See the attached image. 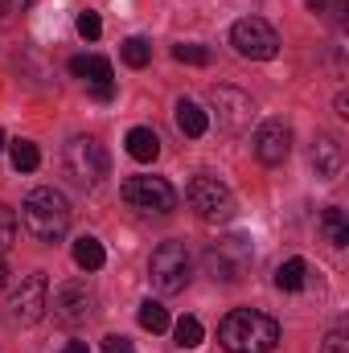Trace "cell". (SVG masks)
I'll list each match as a JSON object with an SVG mask.
<instances>
[{"label":"cell","instance_id":"836d02e7","mask_svg":"<svg viewBox=\"0 0 349 353\" xmlns=\"http://www.w3.org/2000/svg\"><path fill=\"white\" fill-rule=\"evenodd\" d=\"M321 4H325V0H308V8H312V12H317V8H321Z\"/></svg>","mask_w":349,"mask_h":353},{"label":"cell","instance_id":"f1b7e54d","mask_svg":"<svg viewBox=\"0 0 349 353\" xmlns=\"http://www.w3.org/2000/svg\"><path fill=\"white\" fill-rule=\"evenodd\" d=\"M25 8H33V0H0V17H17Z\"/></svg>","mask_w":349,"mask_h":353},{"label":"cell","instance_id":"7c38bea8","mask_svg":"<svg viewBox=\"0 0 349 353\" xmlns=\"http://www.w3.org/2000/svg\"><path fill=\"white\" fill-rule=\"evenodd\" d=\"M292 152V128L283 119H263L255 128V157L263 165H283Z\"/></svg>","mask_w":349,"mask_h":353},{"label":"cell","instance_id":"484cf974","mask_svg":"<svg viewBox=\"0 0 349 353\" xmlns=\"http://www.w3.org/2000/svg\"><path fill=\"white\" fill-rule=\"evenodd\" d=\"M74 25H79V37H87V41H99V33H103V21H99L94 8H83Z\"/></svg>","mask_w":349,"mask_h":353},{"label":"cell","instance_id":"4dcf8cb0","mask_svg":"<svg viewBox=\"0 0 349 353\" xmlns=\"http://www.w3.org/2000/svg\"><path fill=\"white\" fill-rule=\"evenodd\" d=\"M337 115H346L349 119V94H337Z\"/></svg>","mask_w":349,"mask_h":353},{"label":"cell","instance_id":"8992f818","mask_svg":"<svg viewBox=\"0 0 349 353\" xmlns=\"http://www.w3.org/2000/svg\"><path fill=\"white\" fill-rule=\"evenodd\" d=\"M148 279L165 296L185 292V283H189V251H185V243H161L152 251V259H148Z\"/></svg>","mask_w":349,"mask_h":353},{"label":"cell","instance_id":"e575fe53","mask_svg":"<svg viewBox=\"0 0 349 353\" xmlns=\"http://www.w3.org/2000/svg\"><path fill=\"white\" fill-rule=\"evenodd\" d=\"M0 152H4V132H0Z\"/></svg>","mask_w":349,"mask_h":353},{"label":"cell","instance_id":"d4e9b609","mask_svg":"<svg viewBox=\"0 0 349 353\" xmlns=\"http://www.w3.org/2000/svg\"><path fill=\"white\" fill-rule=\"evenodd\" d=\"M173 58L177 62H185V66H210L214 54H210L206 46H193V41H189V46H173Z\"/></svg>","mask_w":349,"mask_h":353},{"label":"cell","instance_id":"ac0fdd59","mask_svg":"<svg viewBox=\"0 0 349 353\" xmlns=\"http://www.w3.org/2000/svg\"><path fill=\"white\" fill-rule=\"evenodd\" d=\"M308 283V263L304 259H288V263L275 267V288L279 292H300Z\"/></svg>","mask_w":349,"mask_h":353},{"label":"cell","instance_id":"9c48e42d","mask_svg":"<svg viewBox=\"0 0 349 353\" xmlns=\"http://www.w3.org/2000/svg\"><path fill=\"white\" fill-rule=\"evenodd\" d=\"M230 46L243 54V58H251V62H271L275 54H279V33L259 21V17H243V21H235V29H230Z\"/></svg>","mask_w":349,"mask_h":353},{"label":"cell","instance_id":"d6a6232c","mask_svg":"<svg viewBox=\"0 0 349 353\" xmlns=\"http://www.w3.org/2000/svg\"><path fill=\"white\" fill-rule=\"evenodd\" d=\"M4 283H8V267H4V259H0V292H4Z\"/></svg>","mask_w":349,"mask_h":353},{"label":"cell","instance_id":"5bb4252c","mask_svg":"<svg viewBox=\"0 0 349 353\" xmlns=\"http://www.w3.org/2000/svg\"><path fill=\"white\" fill-rule=\"evenodd\" d=\"M173 119H177V128H181V136H189V140L206 136V128H210V115H206L193 99H177Z\"/></svg>","mask_w":349,"mask_h":353},{"label":"cell","instance_id":"44dd1931","mask_svg":"<svg viewBox=\"0 0 349 353\" xmlns=\"http://www.w3.org/2000/svg\"><path fill=\"white\" fill-rule=\"evenodd\" d=\"M173 337H177V345L181 350H197L201 345V337H206V329H201V321L197 316H181L173 325Z\"/></svg>","mask_w":349,"mask_h":353},{"label":"cell","instance_id":"2e32d148","mask_svg":"<svg viewBox=\"0 0 349 353\" xmlns=\"http://www.w3.org/2000/svg\"><path fill=\"white\" fill-rule=\"evenodd\" d=\"M70 74L99 87V83H111V62L99 54H79V58H70Z\"/></svg>","mask_w":349,"mask_h":353},{"label":"cell","instance_id":"3957f363","mask_svg":"<svg viewBox=\"0 0 349 353\" xmlns=\"http://www.w3.org/2000/svg\"><path fill=\"white\" fill-rule=\"evenodd\" d=\"M206 103H210V111L206 115H214L218 119V132H226V136H243V132H251V123H255V99L247 94V90L239 87H210L206 94Z\"/></svg>","mask_w":349,"mask_h":353},{"label":"cell","instance_id":"cb8c5ba5","mask_svg":"<svg viewBox=\"0 0 349 353\" xmlns=\"http://www.w3.org/2000/svg\"><path fill=\"white\" fill-rule=\"evenodd\" d=\"M17 243V210L0 201V255Z\"/></svg>","mask_w":349,"mask_h":353},{"label":"cell","instance_id":"5b68a950","mask_svg":"<svg viewBox=\"0 0 349 353\" xmlns=\"http://www.w3.org/2000/svg\"><path fill=\"white\" fill-rule=\"evenodd\" d=\"M62 165H66V173H70L74 185L94 189V185L107 176V152H103L99 140H90V136H74V140L66 144V152H62Z\"/></svg>","mask_w":349,"mask_h":353},{"label":"cell","instance_id":"52a82bcc","mask_svg":"<svg viewBox=\"0 0 349 353\" xmlns=\"http://www.w3.org/2000/svg\"><path fill=\"white\" fill-rule=\"evenodd\" d=\"M119 197L132 210H140V214H169V210H177V189L165 176H128L119 185Z\"/></svg>","mask_w":349,"mask_h":353},{"label":"cell","instance_id":"30bf717a","mask_svg":"<svg viewBox=\"0 0 349 353\" xmlns=\"http://www.w3.org/2000/svg\"><path fill=\"white\" fill-rule=\"evenodd\" d=\"M46 312H50V279H46L41 271H33V275H25L21 288L12 292L8 316H12V325H37Z\"/></svg>","mask_w":349,"mask_h":353},{"label":"cell","instance_id":"7a4b0ae2","mask_svg":"<svg viewBox=\"0 0 349 353\" xmlns=\"http://www.w3.org/2000/svg\"><path fill=\"white\" fill-rule=\"evenodd\" d=\"M21 226L37 239V243H58L70 230V201L62 189L41 185L21 201Z\"/></svg>","mask_w":349,"mask_h":353},{"label":"cell","instance_id":"4fadbf2b","mask_svg":"<svg viewBox=\"0 0 349 353\" xmlns=\"http://www.w3.org/2000/svg\"><path fill=\"white\" fill-rule=\"evenodd\" d=\"M308 161H312V169L321 181H337L341 169H346V144L333 136V132H321L317 140H312V152H308Z\"/></svg>","mask_w":349,"mask_h":353},{"label":"cell","instance_id":"6da1fadb","mask_svg":"<svg viewBox=\"0 0 349 353\" xmlns=\"http://www.w3.org/2000/svg\"><path fill=\"white\" fill-rule=\"evenodd\" d=\"M218 341L226 353H271L279 345V321L259 308H235L218 325Z\"/></svg>","mask_w":349,"mask_h":353},{"label":"cell","instance_id":"ba28073f","mask_svg":"<svg viewBox=\"0 0 349 353\" xmlns=\"http://www.w3.org/2000/svg\"><path fill=\"white\" fill-rule=\"evenodd\" d=\"M251 259H255V251H251V239H243V234L218 239V243L206 251V267H210V275L222 279V283H239V279L247 275Z\"/></svg>","mask_w":349,"mask_h":353},{"label":"cell","instance_id":"ffe728a7","mask_svg":"<svg viewBox=\"0 0 349 353\" xmlns=\"http://www.w3.org/2000/svg\"><path fill=\"white\" fill-rule=\"evenodd\" d=\"M8 161H12L17 173H33V169L41 165V152H37L33 140H12V144H8Z\"/></svg>","mask_w":349,"mask_h":353},{"label":"cell","instance_id":"83f0119b","mask_svg":"<svg viewBox=\"0 0 349 353\" xmlns=\"http://www.w3.org/2000/svg\"><path fill=\"white\" fill-rule=\"evenodd\" d=\"M103 353H136V350H132V341H128V337L111 333V337H103Z\"/></svg>","mask_w":349,"mask_h":353},{"label":"cell","instance_id":"4316f807","mask_svg":"<svg viewBox=\"0 0 349 353\" xmlns=\"http://www.w3.org/2000/svg\"><path fill=\"white\" fill-rule=\"evenodd\" d=\"M321 353H349V337H346V325H337L329 337H325V345H321Z\"/></svg>","mask_w":349,"mask_h":353},{"label":"cell","instance_id":"277c9868","mask_svg":"<svg viewBox=\"0 0 349 353\" xmlns=\"http://www.w3.org/2000/svg\"><path fill=\"white\" fill-rule=\"evenodd\" d=\"M185 201H189V210L201 222H230L235 218V193H230V185H222L218 176H210V173H197L189 181Z\"/></svg>","mask_w":349,"mask_h":353},{"label":"cell","instance_id":"d6986e66","mask_svg":"<svg viewBox=\"0 0 349 353\" xmlns=\"http://www.w3.org/2000/svg\"><path fill=\"white\" fill-rule=\"evenodd\" d=\"M74 263L83 267V271H99V267L107 263L103 243H99V239H90V234H83V239L74 243Z\"/></svg>","mask_w":349,"mask_h":353},{"label":"cell","instance_id":"1f68e13d","mask_svg":"<svg viewBox=\"0 0 349 353\" xmlns=\"http://www.w3.org/2000/svg\"><path fill=\"white\" fill-rule=\"evenodd\" d=\"M62 353H90V350H87V341H70Z\"/></svg>","mask_w":349,"mask_h":353},{"label":"cell","instance_id":"7402d4cb","mask_svg":"<svg viewBox=\"0 0 349 353\" xmlns=\"http://www.w3.org/2000/svg\"><path fill=\"white\" fill-rule=\"evenodd\" d=\"M123 62H128L132 70H144V66L152 62V41H148V37H128V41H123Z\"/></svg>","mask_w":349,"mask_h":353},{"label":"cell","instance_id":"e0dca14e","mask_svg":"<svg viewBox=\"0 0 349 353\" xmlns=\"http://www.w3.org/2000/svg\"><path fill=\"white\" fill-rule=\"evenodd\" d=\"M321 230H325L329 247H346V243H349V222H346V210H341V205H329V210L321 214Z\"/></svg>","mask_w":349,"mask_h":353},{"label":"cell","instance_id":"8fae6325","mask_svg":"<svg viewBox=\"0 0 349 353\" xmlns=\"http://www.w3.org/2000/svg\"><path fill=\"white\" fill-rule=\"evenodd\" d=\"M94 292H90L83 279H70V283H62V288H54V300H50V308H54V321L58 325H87L90 316H94Z\"/></svg>","mask_w":349,"mask_h":353},{"label":"cell","instance_id":"9a60e30c","mask_svg":"<svg viewBox=\"0 0 349 353\" xmlns=\"http://www.w3.org/2000/svg\"><path fill=\"white\" fill-rule=\"evenodd\" d=\"M123 144H128V157H132V161H140V165H148V161H157V157H161V136H157L152 128H132Z\"/></svg>","mask_w":349,"mask_h":353},{"label":"cell","instance_id":"603a6c76","mask_svg":"<svg viewBox=\"0 0 349 353\" xmlns=\"http://www.w3.org/2000/svg\"><path fill=\"white\" fill-rule=\"evenodd\" d=\"M140 329H148V333H165V329H169V312H165L157 300H144V304H140Z\"/></svg>","mask_w":349,"mask_h":353},{"label":"cell","instance_id":"f546056e","mask_svg":"<svg viewBox=\"0 0 349 353\" xmlns=\"http://www.w3.org/2000/svg\"><path fill=\"white\" fill-rule=\"evenodd\" d=\"M111 94H115V83H99V87H94V99H99V103H107Z\"/></svg>","mask_w":349,"mask_h":353}]
</instances>
